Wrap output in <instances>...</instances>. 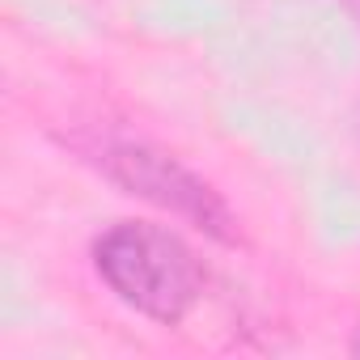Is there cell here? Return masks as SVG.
Wrapping results in <instances>:
<instances>
[{"instance_id": "obj_3", "label": "cell", "mask_w": 360, "mask_h": 360, "mask_svg": "<svg viewBox=\"0 0 360 360\" xmlns=\"http://www.w3.org/2000/svg\"><path fill=\"white\" fill-rule=\"evenodd\" d=\"M352 356H360V326H356V335H352Z\"/></svg>"}, {"instance_id": "obj_1", "label": "cell", "mask_w": 360, "mask_h": 360, "mask_svg": "<svg viewBox=\"0 0 360 360\" xmlns=\"http://www.w3.org/2000/svg\"><path fill=\"white\" fill-rule=\"evenodd\" d=\"M94 267L123 305L161 326H178L204 292V267L195 250L174 229L148 221L110 225L94 242Z\"/></svg>"}, {"instance_id": "obj_2", "label": "cell", "mask_w": 360, "mask_h": 360, "mask_svg": "<svg viewBox=\"0 0 360 360\" xmlns=\"http://www.w3.org/2000/svg\"><path fill=\"white\" fill-rule=\"evenodd\" d=\"M98 165L127 195H140L174 217H183L187 225L204 229L217 242H233V212L225 208V200L187 165H178L169 153L140 140H119L98 153Z\"/></svg>"}]
</instances>
